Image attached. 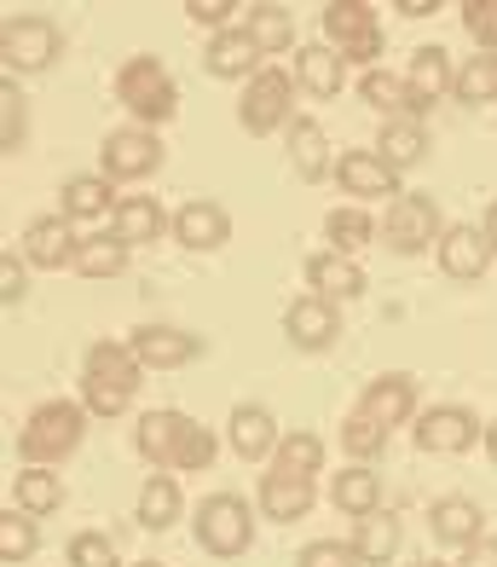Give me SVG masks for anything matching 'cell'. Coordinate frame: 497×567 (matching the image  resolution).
Segmentation results:
<instances>
[{
	"instance_id": "44dd1931",
	"label": "cell",
	"mask_w": 497,
	"mask_h": 567,
	"mask_svg": "<svg viewBox=\"0 0 497 567\" xmlns=\"http://www.w3.org/2000/svg\"><path fill=\"white\" fill-rule=\"evenodd\" d=\"M307 290L324 296V301H353V296H364V267L353 261V255L324 249V255L307 261Z\"/></svg>"
},
{
	"instance_id": "f5cc1de1",
	"label": "cell",
	"mask_w": 497,
	"mask_h": 567,
	"mask_svg": "<svg viewBox=\"0 0 497 567\" xmlns=\"http://www.w3.org/2000/svg\"><path fill=\"white\" fill-rule=\"evenodd\" d=\"M486 452H491V463H497V423H486Z\"/></svg>"
},
{
	"instance_id": "6da1fadb",
	"label": "cell",
	"mask_w": 497,
	"mask_h": 567,
	"mask_svg": "<svg viewBox=\"0 0 497 567\" xmlns=\"http://www.w3.org/2000/svg\"><path fill=\"white\" fill-rule=\"evenodd\" d=\"M87 417H93V411L82 400H46V405H35L30 417H23V429H18L23 470H59V463L82 446Z\"/></svg>"
},
{
	"instance_id": "8992f818",
	"label": "cell",
	"mask_w": 497,
	"mask_h": 567,
	"mask_svg": "<svg viewBox=\"0 0 497 567\" xmlns=\"http://www.w3.org/2000/svg\"><path fill=\"white\" fill-rule=\"evenodd\" d=\"M290 99H296V82H290V70H278V64H260L249 82H244V105H238V122H244V134L255 140H267L278 134V127H290Z\"/></svg>"
},
{
	"instance_id": "ac0fdd59",
	"label": "cell",
	"mask_w": 497,
	"mask_h": 567,
	"mask_svg": "<svg viewBox=\"0 0 497 567\" xmlns=\"http://www.w3.org/2000/svg\"><path fill=\"white\" fill-rule=\"evenodd\" d=\"M491 261H497V255H491L480 226H446V238H439V272H446V278L475 284V278H486Z\"/></svg>"
},
{
	"instance_id": "681fc988",
	"label": "cell",
	"mask_w": 497,
	"mask_h": 567,
	"mask_svg": "<svg viewBox=\"0 0 497 567\" xmlns=\"http://www.w3.org/2000/svg\"><path fill=\"white\" fill-rule=\"evenodd\" d=\"M457 567H497V545H491V538H480V545H468Z\"/></svg>"
},
{
	"instance_id": "ffe728a7",
	"label": "cell",
	"mask_w": 497,
	"mask_h": 567,
	"mask_svg": "<svg viewBox=\"0 0 497 567\" xmlns=\"http://www.w3.org/2000/svg\"><path fill=\"white\" fill-rule=\"evenodd\" d=\"M452 75H457V64H452L446 47H416L411 70H405V87H411V99H416V111L439 105V99L452 93Z\"/></svg>"
},
{
	"instance_id": "9a60e30c",
	"label": "cell",
	"mask_w": 497,
	"mask_h": 567,
	"mask_svg": "<svg viewBox=\"0 0 497 567\" xmlns=\"http://www.w3.org/2000/svg\"><path fill=\"white\" fill-rule=\"evenodd\" d=\"M335 186H342L348 197H405L400 192V174L387 168L376 151H342V157H335Z\"/></svg>"
},
{
	"instance_id": "e575fe53",
	"label": "cell",
	"mask_w": 497,
	"mask_h": 567,
	"mask_svg": "<svg viewBox=\"0 0 497 567\" xmlns=\"http://www.w3.org/2000/svg\"><path fill=\"white\" fill-rule=\"evenodd\" d=\"M174 522H179V481H174V475H151V481L139 486V527L163 533V527H174Z\"/></svg>"
},
{
	"instance_id": "1f68e13d",
	"label": "cell",
	"mask_w": 497,
	"mask_h": 567,
	"mask_svg": "<svg viewBox=\"0 0 497 567\" xmlns=\"http://www.w3.org/2000/svg\"><path fill=\"white\" fill-rule=\"evenodd\" d=\"M244 35L260 47V53H290L296 47V12L272 7V0H260V7L244 12Z\"/></svg>"
},
{
	"instance_id": "f907efd6",
	"label": "cell",
	"mask_w": 497,
	"mask_h": 567,
	"mask_svg": "<svg viewBox=\"0 0 497 567\" xmlns=\"http://www.w3.org/2000/svg\"><path fill=\"white\" fill-rule=\"evenodd\" d=\"M394 12H405V18H428V12H439V0H400Z\"/></svg>"
},
{
	"instance_id": "d590c367",
	"label": "cell",
	"mask_w": 497,
	"mask_h": 567,
	"mask_svg": "<svg viewBox=\"0 0 497 567\" xmlns=\"http://www.w3.org/2000/svg\"><path fill=\"white\" fill-rule=\"evenodd\" d=\"M12 498H18V509H30V515H52L64 504V481L52 470H18L12 475Z\"/></svg>"
},
{
	"instance_id": "7c38bea8",
	"label": "cell",
	"mask_w": 497,
	"mask_h": 567,
	"mask_svg": "<svg viewBox=\"0 0 497 567\" xmlns=\"http://www.w3.org/2000/svg\"><path fill=\"white\" fill-rule=\"evenodd\" d=\"M127 348H134V359L145 371H179L203 353V337H191V330H179V324H139L134 337H127Z\"/></svg>"
},
{
	"instance_id": "f35d334b",
	"label": "cell",
	"mask_w": 497,
	"mask_h": 567,
	"mask_svg": "<svg viewBox=\"0 0 497 567\" xmlns=\"http://www.w3.org/2000/svg\"><path fill=\"white\" fill-rule=\"evenodd\" d=\"M127 249L122 238H82V249H75V272L82 278H116V272H127Z\"/></svg>"
},
{
	"instance_id": "7402d4cb",
	"label": "cell",
	"mask_w": 497,
	"mask_h": 567,
	"mask_svg": "<svg viewBox=\"0 0 497 567\" xmlns=\"http://www.w3.org/2000/svg\"><path fill=\"white\" fill-rule=\"evenodd\" d=\"M186 429H191V417H186V411H174V405L145 411V417H139V452H145V463H156V470H174Z\"/></svg>"
},
{
	"instance_id": "816d5d0a",
	"label": "cell",
	"mask_w": 497,
	"mask_h": 567,
	"mask_svg": "<svg viewBox=\"0 0 497 567\" xmlns=\"http://www.w3.org/2000/svg\"><path fill=\"white\" fill-rule=\"evenodd\" d=\"M480 231H486V244H491V255H497V197H491V209H486V226H480Z\"/></svg>"
},
{
	"instance_id": "277c9868",
	"label": "cell",
	"mask_w": 497,
	"mask_h": 567,
	"mask_svg": "<svg viewBox=\"0 0 497 567\" xmlns=\"http://www.w3.org/2000/svg\"><path fill=\"white\" fill-rule=\"evenodd\" d=\"M319 23H324V47H335L342 64L376 70V59H382V18H376L371 0H330V7L319 12Z\"/></svg>"
},
{
	"instance_id": "f1b7e54d",
	"label": "cell",
	"mask_w": 497,
	"mask_h": 567,
	"mask_svg": "<svg viewBox=\"0 0 497 567\" xmlns=\"http://www.w3.org/2000/svg\"><path fill=\"white\" fill-rule=\"evenodd\" d=\"M376 157L394 168V174H405V168H416L428 157V134H423V122L416 116H394V122H382V145H376Z\"/></svg>"
},
{
	"instance_id": "4fadbf2b",
	"label": "cell",
	"mask_w": 497,
	"mask_h": 567,
	"mask_svg": "<svg viewBox=\"0 0 497 567\" xmlns=\"http://www.w3.org/2000/svg\"><path fill=\"white\" fill-rule=\"evenodd\" d=\"M75 249H82V238L70 231L64 215H41V220H30V226H23V244H18V255H23L30 267H41V272L75 267Z\"/></svg>"
},
{
	"instance_id": "30bf717a",
	"label": "cell",
	"mask_w": 497,
	"mask_h": 567,
	"mask_svg": "<svg viewBox=\"0 0 497 567\" xmlns=\"http://www.w3.org/2000/svg\"><path fill=\"white\" fill-rule=\"evenodd\" d=\"M475 441H486V429L475 423L468 405H428L416 417V452H428V457H457Z\"/></svg>"
},
{
	"instance_id": "836d02e7",
	"label": "cell",
	"mask_w": 497,
	"mask_h": 567,
	"mask_svg": "<svg viewBox=\"0 0 497 567\" xmlns=\"http://www.w3.org/2000/svg\"><path fill=\"white\" fill-rule=\"evenodd\" d=\"M272 470H283V475H319L324 470V441L319 434H307V429H290L278 441V452H272Z\"/></svg>"
},
{
	"instance_id": "9c48e42d",
	"label": "cell",
	"mask_w": 497,
	"mask_h": 567,
	"mask_svg": "<svg viewBox=\"0 0 497 567\" xmlns=\"http://www.w3.org/2000/svg\"><path fill=\"white\" fill-rule=\"evenodd\" d=\"M156 168H163V145H156V127H139V122H127L116 127V134H104L99 145V174L111 179H151Z\"/></svg>"
},
{
	"instance_id": "bcb514c9",
	"label": "cell",
	"mask_w": 497,
	"mask_h": 567,
	"mask_svg": "<svg viewBox=\"0 0 497 567\" xmlns=\"http://www.w3.org/2000/svg\"><path fill=\"white\" fill-rule=\"evenodd\" d=\"M296 567H364L353 545H342V538H312V545L296 556Z\"/></svg>"
},
{
	"instance_id": "f546056e",
	"label": "cell",
	"mask_w": 497,
	"mask_h": 567,
	"mask_svg": "<svg viewBox=\"0 0 497 567\" xmlns=\"http://www.w3.org/2000/svg\"><path fill=\"white\" fill-rule=\"evenodd\" d=\"M296 82L312 93V99H335L342 93V82H348V64L335 59V47H301L296 53Z\"/></svg>"
},
{
	"instance_id": "74e56055",
	"label": "cell",
	"mask_w": 497,
	"mask_h": 567,
	"mask_svg": "<svg viewBox=\"0 0 497 567\" xmlns=\"http://www.w3.org/2000/svg\"><path fill=\"white\" fill-rule=\"evenodd\" d=\"M376 220L371 215H364V209H330L324 215V238H330V249L335 255H353V249H364V244H371L376 238Z\"/></svg>"
},
{
	"instance_id": "4316f807",
	"label": "cell",
	"mask_w": 497,
	"mask_h": 567,
	"mask_svg": "<svg viewBox=\"0 0 497 567\" xmlns=\"http://www.w3.org/2000/svg\"><path fill=\"white\" fill-rule=\"evenodd\" d=\"M203 64H208V75H220V82H244V75L260 70V47L244 30H220L215 41H208Z\"/></svg>"
},
{
	"instance_id": "d6a6232c",
	"label": "cell",
	"mask_w": 497,
	"mask_h": 567,
	"mask_svg": "<svg viewBox=\"0 0 497 567\" xmlns=\"http://www.w3.org/2000/svg\"><path fill=\"white\" fill-rule=\"evenodd\" d=\"M359 93H364V105L387 111V122H394V116H416V122H423V111H416V99H411V87H405V75H387V70H364Z\"/></svg>"
},
{
	"instance_id": "cb8c5ba5",
	"label": "cell",
	"mask_w": 497,
	"mask_h": 567,
	"mask_svg": "<svg viewBox=\"0 0 497 567\" xmlns=\"http://www.w3.org/2000/svg\"><path fill=\"white\" fill-rule=\"evenodd\" d=\"M330 504L353 515V522H364V515L382 509V475L371 470V463H353V470H342L330 481Z\"/></svg>"
},
{
	"instance_id": "ba28073f",
	"label": "cell",
	"mask_w": 497,
	"mask_h": 567,
	"mask_svg": "<svg viewBox=\"0 0 497 567\" xmlns=\"http://www.w3.org/2000/svg\"><path fill=\"white\" fill-rule=\"evenodd\" d=\"M59 53H64V35H59V23L41 18V12L7 18V30H0V59H7V75H41Z\"/></svg>"
},
{
	"instance_id": "60d3db41",
	"label": "cell",
	"mask_w": 497,
	"mask_h": 567,
	"mask_svg": "<svg viewBox=\"0 0 497 567\" xmlns=\"http://www.w3.org/2000/svg\"><path fill=\"white\" fill-rule=\"evenodd\" d=\"M23 134H30V122H23V93L12 87V75H7V82H0V151L18 157Z\"/></svg>"
},
{
	"instance_id": "11a10c76",
	"label": "cell",
	"mask_w": 497,
	"mask_h": 567,
	"mask_svg": "<svg viewBox=\"0 0 497 567\" xmlns=\"http://www.w3.org/2000/svg\"><path fill=\"white\" fill-rule=\"evenodd\" d=\"M139 567H163V561H139Z\"/></svg>"
},
{
	"instance_id": "5bb4252c",
	"label": "cell",
	"mask_w": 497,
	"mask_h": 567,
	"mask_svg": "<svg viewBox=\"0 0 497 567\" xmlns=\"http://www.w3.org/2000/svg\"><path fill=\"white\" fill-rule=\"evenodd\" d=\"M283 337H290L301 353H324L335 337H342V319H335V301L324 296H296L290 301V313H283Z\"/></svg>"
},
{
	"instance_id": "ee69618b",
	"label": "cell",
	"mask_w": 497,
	"mask_h": 567,
	"mask_svg": "<svg viewBox=\"0 0 497 567\" xmlns=\"http://www.w3.org/2000/svg\"><path fill=\"white\" fill-rule=\"evenodd\" d=\"M64 556H70V567H122L116 561V545L104 533H75Z\"/></svg>"
},
{
	"instance_id": "d4e9b609",
	"label": "cell",
	"mask_w": 497,
	"mask_h": 567,
	"mask_svg": "<svg viewBox=\"0 0 497 567\" xmlns=\"http://www.w3.org/2000/svg\"><path fill=\"white\" fill-rule=\"evenodd\" d=\"M59 215H64V220H104V215H116L111 179H104V174H75V179H64Z\"/></svg>"
},
{
	"instance_id": "8d00e7d4",
	"label": "cell",
	"mask_w": 497,
	"mask_h": 567,
	"mask_svg": "<svg viewBox=\"0 0 497 567\" xmlns=\"http://www.w3.org/2000/svg\"><path fill=\"white\" fill-rule=\"evenodd\" d=\"M452 99H457V105H491V99H497V59L491 53L463 59L457 75H452Z\"/></svg>"
},
{
	"instance_id": "c3c4849f",
	"label": "cell",
	"mask_w": 497,
	"mask_h": 567,
	"mask_svg": "<svg viewBox=\"0 0 497 567\" xmlns=\"http://www.w3.org/2000/svg\"><path fill=\"white\" fill-rule=\"evenodd\" d=\"M231 12H244L238 0H186V18L203 23V30H215V35L226 30V18H231Z\"/></svg>"
},
{
	"instance_id": "db71d44e",
	"label": "cell",
	"mask_w": 497,
	"mask_h": 567,
	"mask_svg": "<svg viewBox=\"0 0 497 567\" xmlns=\"http://www.w3.org/2000/svg\"><path fill=\"white\" fill-rule=\"evenodd\" d=\"M411 567H452V561H428V556H423V561H411Z\"/></svg>"
},
{
	"instance_id": "484cf974",
	"label": "cell",
	"mask_w": 497,
	"mask_h": 567,
	"mask_svg": "<svg viewBox=\"0 0 497 567\" xmlns=\"http://www.w3.org/2000/svg\"><path fill=\"white\" fill-rule=\"evenodd\" d=\"M163 226H174V220L156 209V197H122L116 215H111V238H122L127 249H139V244L163 238Z\"/></svg>"
},
{
	"instance_id": "83f0119b",
	"label": "cell",
	"mask_w": 497,
	"mask_h": 567,
	"mask_svg": "<svg viewBox=\"0 0 497 567\" xmlns=\"http://www.w3.org/2000/svg\"><path fill=\"white\" fill-rule=\"evenodd\" d=\"M348 545L359 550V561H364V567H382V561H394V556H400L405 527H400V515L376 509V515H364V522H359V533L348 538Z\"/></svg>"
},
{
	"instance_id": "7a4b0ae2",
	"label": "cell",
	"mask_w": 497,
	"mask_h": 567,
	"mask_svg": "<svg viewBox=\"0 0 497 567\" xmlns=\"http://www.w3.org/2000/svg\"><path fill=\"white\" fill-rule=\"evenodd\" d=\"M139 377H145V365L127 342H93L87 365H82V405L93 417H122L139 394Z\"/></svg>"
},
{
	"instance_id": "7bdbcfd3",
	"label": "cell",
	"mask_w": 497,
	"mask_h": 567,
	"mask_svg": "<svg viewBox=\"0 0 497 567\" xmlns=\"http://www.w3.org/2000/svg\"><path fill=\"white\" fill-rule=\"evenodd\" d=\"M215 429H203V423H191L186 429V441H179V457H174V470L179 475H203L208 470V463H215Z\"/></svg>"
},
{
	"instance_id": "5b68a950",
	"label": "cell",
	"mask_w": 497,
	"mask_h": 567,
	"mask_svg": "<svg viewBox=\"0 0 497 567\" xmlns=\"http://www.w3.org/2000/svg\"><path fill=\"white\" fill-rule=\"evenodd\" d=\"M191 527H197V545L208 556L231 561V556H244L255 545V504H244L238 493H208L197 504V522Z\"/></svg>"
},
{
	"instance_id": "2e32d148",
	"label": "cell",
	"mask_w": 497,
	"mask_h": 567,
	"mask_svg": "<svg viewBox=\"0 0 497 567\" xmlns=\"http://www.w3.org/2000/svg\"><path fill=\"white\" fill-rule=\"evenodd\" d=\"M312 498H319V486H312L307 475H283V470H267L260 475V493H255L260 515H267V522H283V527L307 522Z\"/></svg>"
},
{
	"instance_id": "7dc6e473",
	"label": "cell",
	"mask_w": 497,
	"mask_h": 567,
	"mask_svg": "<svg viewBox=\"0 0 497 567\" xmlns=\"http://www.w3.org/2000/svg\"><path fill=\"white\" fill-rule=\"evenodd\" d=\"M23 296H30V261H23V255H0V301L7 307H18Z\"/></svg>"
},
{
	"instance_id": "4dcf8cb0",
	"label": "cell",
	"mask_w": 497,
	"mask_h": 567,
	"mask_svg": "<svg viewBox=\"0 0 497 567\" xmlns=\"http://www.w3.org/2000/svg\"><path fill=\"white\" fill-rule=\"evenodd\" d=\"M290 163H296L301 179H324V174L335 168L330 140H324V127L312 122V116H296V122H290Z\"/></svg>"
},
{
	"instance_id": "8fae6325",
	"label": "cell",
	"mask_w": 497,
	"mask_h": 567,
	"mask_svg": "<svg viewBox=\"0 0 497 567\" xmlns=\"http://www.w3.org/2000/svg\"><path fill=\"white\" fill-rule=\"evenodd\" d=\"M359 417H371L376 429H400L416 417V377L411 371H382L364 382L359 394Z\"/></svg>"
},
{
	"instance_id": "3957f363",
	"label": "cell",
	"mask_w": 497,
	"mask_h": 567,
	"mask_svg": "<svg viewBox=\"0 0 497 567\" xmlns=\"http://www.w3.org/2000/svg\"><path fill=\"white\" fill-rule=\"evenodd\" d=\"M116 105L134 116L139 127L168 122V116L179 111V87H174L168 64H163V59H151V53L127 59V64L116 70Z\"/></svg>"
},
{
	"instance_id": "b9f144b4",
	"label": "cell",
	"mask_w": 497,
	"mask_h": 567,
	"mask_svg": "<svg viewBox=\"0 0 497 567\" xmlns=\"http://www.w3.org/2000/svg\"><path fill=\"white\" fill-rule=\"evenodd\" d=\"M335 441H342V452L348 457H359V463H371V457H382V446H387V429H376L371 417H353L342 423V434H335Z\"/></svg>"
},
{
	"instance_id": "d6986e66",
	"label": "cell",
	"mask_w": 497,
	"mask_h": 567,
	"mask_svg": "<svg viewBox=\"0 0 497 567\" xmlns=\"http://www.w3.org/2000/svg\"><path fill=\"white\" fill-rule=\"evenodd\" d=\"M428 533L452 550H468V545H480L486 515H480L475 498H439V504H428Z\"/></svg>"
},
{
	"instance_id": "e0dca14e",
	"label": "cell",
	"mask_w": 497,
	"mask_h": 567,
	"mask_svg": "<svg viewBox=\"0 0 497 567\" xmlns=\"http://www.w3.org/2000/svg\"><path fill=\"white\" fill-rule=\"evenodd\" d=\"M226 441H231V452H238L244 463H272L283 429H278V417L267 405H238L231 423H226Z\"/></svg>"
},
{
	"instance_id": "603a6c76",
	"label": "cell",
	"mask_w": 497,
	"mask_h": 567,
	"mask_svg": "<svg viewBox=\"0 0 497 567\" xmlns=\"http://www.w3.org/2000/svg\"><path fill=\"white\" fill-rule=\"evenodd\" d=\"M174 238L186 249H220L231 238V215L220 209V203H208V197H191L186 209L174 215Z\"/></svg>"
},
{
	"instance_id": "52a82bcc",
	"label": "cell",
	"mask_w": 497,
	"mask_h": 567,
	"mask_svg": "<svg viewBox=\"0 0 497 567\" xmlns=\"http://www.w3.org/2000/svg\"><path fill=\"white\" fill-rule=\"evenodd\" d=\"M439 238H446V220H439V203L423 197V192H405L382 209V244L394 255H423L428 244L439 249Z\"/></svg>"
},
{
	"instance_id": "ab89813d",
	"label": "cell",
	"mask_w": 497,
	"mask_h": 567,
	"mask_svg": "<svg viewBox=\"0 0 497 567\" xmlns=\"http://www.w3.org/2000/svg\"><path fill=\"white\" fill-rule=\"evenodd\" d=\"M41 550L35 515L30 509H0V561H30Z\"/></svg>"
},
{
	"instance_id": "f6af8a7d",
	"label": "cell",
	"mask_w": 497,
	"mask_h": 567,
	"mask_svg": "<svg viewBox=\"0 0 497 567\" xmlns=\"http://www.w3.org/2000/svg\"><path fill=\"white\" fill-rule=\"evenodd\" d=\"M463 30L497 59V0H463Z\"/></svg>"
}]
</instances>
